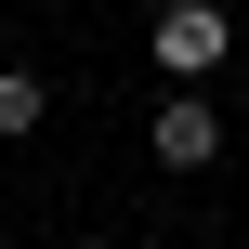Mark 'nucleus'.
Segmentation results:
<instances>
[{
  "instance_id": "f257e3e1",
  "label": "nucleus",
  "mask_w": 249,
  "mask_h": 249,
  "mask_svg": "<svg viewBox=\"0 0 249 249\" xmlns=\"http://www.w3.org/2000/svg\"><path fill=\"white\" fill-rule=\"evenodd\" d=\"M223 39H236V26H223L210 0H184V13H158V66H171V79H197V66H223Z\"/></svg>"
},
{
  "instance_id": "f03ea898",
  "label": "nucleus",
  "mask_w": 249,
  "mask_h": 249,
  "mask_svg": "<svg viewBox=\"0 0 249 249\" xmlns=\"http://www.w3.org/2000/svg\"><path fill=\"white\" fill-rule=\"evenodd\" d=\"M223 158V118L210 105H158V171H210Z\"/></svg>"
},
{
  "instance_id": "7ed1b4c3",
  "label": "nucleus",
  "mask_w": 249,
  "mask_h": 249,
  "mask_svg": "<svg viewBox=\"0 0 249 249\" xmlns=\"http://www.w3.org/2000/svg\"><path fill=\"white\" fill-rule=\"evenodd\" d=\"M26 131H39V79H26V66H0V144H26Z\"/></svg>"
},
{
  "instance_id": "20e7f679",
  "label": "nucleus",
  "mask_w": 249,
  "mask_h": 249,
  "mask_svg": "<svg viewBox=\"0 0 249 249\" xmlns=\"http://www.w3.org/2000/svg\"><path fill=\"white\" fill-rule=\"evenodd\" d=\"M92 249H105V236H92Z\"/></svg>"
}]
</instances>
